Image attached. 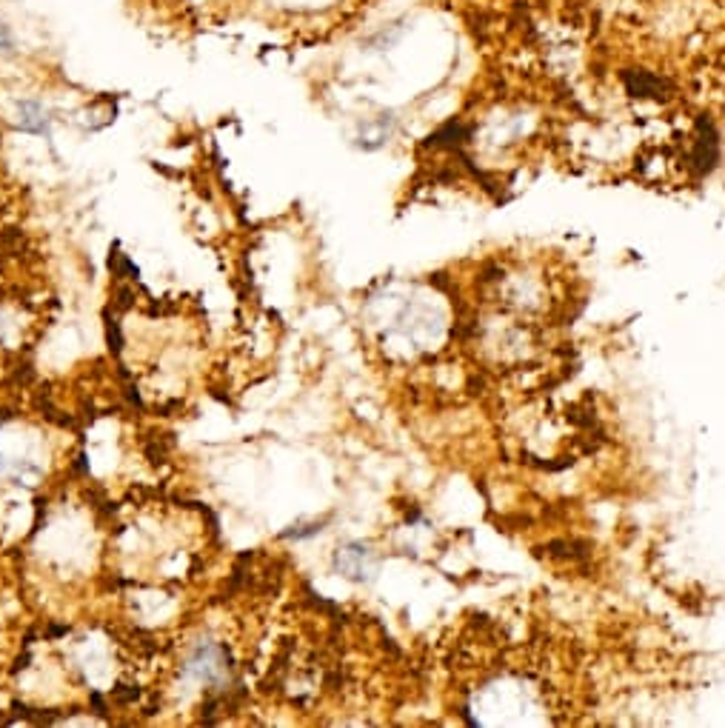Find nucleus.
<instances>
[{
    "label": "nucleus",
    "instance_id": "nucleus-1",
    "mask_svg": "<svg viewBox=\"0 0 725 728\" xmlns=\"http://www.w3.org/2000/svg\"><path fill=\"white\" fill-rule=\"evenodd\" d=\"M18 126L23 132H31V135H49V111H46L38 101H23L18 106Z\"/></svg>",
    "mask_w": 725,
    "mask_h": 728
},
{
    "label": "nucleus",
    "instance_id": "nucleus-2",
    "mask_svg": "<svg viewBox=\"0 0 725 728\" xmlns=\"http://www.w3.org/2000/svg\"><path fill=\"white\" fill-rule=\"evenodd\" d=\"M14 52V38H12V29L0 21V55H12Z\"/></svg>",
    "mask_w": 725,
    "mask_h": 728
}]
</instances>
